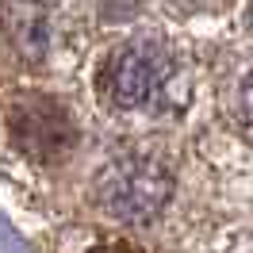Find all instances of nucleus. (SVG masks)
<instances>
[{
    "label": "nucleus",
    "mask_w": 253,
    "mask_h": 253,
    "mask_svg": "<svg viewBox=\"0 0 253 253\" xmlns=\"http://www.w3.org/2000/svg\"><path fill=\"white\" fill-rule=\"evenodd\" d=\"M92 253H138V250H130V246H104V250H92Z\"/></svg>",
    "instance_id": "5"
},
{
    "label": "nucleus",
    "mask_w": 253,
    "mask_h": 253,
    "mask_svg": "<svg viewBox=\"0 0 253 253\" xmlns=\"http://www.w3.org/2000/svg\"><path fill=\"white\" fill-rule=\"evenodd\" d=\"M176 4H200V0H176Z\"/></svg>",
    "instance_id": "6"
},
{
    "label": "nucleus",
    "mask_w": 253,
    "mask_h": 253,
    "mask_svg": "<svg viewBox=\"0 0 253 253\" xmlns=\"http://www.w3.org/2000/svg\"><path fill=\"white\" fill-rule=\"evenodd\" d=\"M12 130L23 150H31L35 158H54L62 154L65 146L73 142V130H69V119L54 108L50 100H31L12 115Z\"/></svg>",
    "instance_id": "3"
},
{
    "label": "nucleus",
    "mask_w": 253,
    "mask_h": 253,
    "mask_svg": "<svg viewBox=\"0 0 253 253\" xmlns=\"http://www.w3.org/2000/svg\"><path fill=\"white\" fill-rule=\"evenodd\" d=\"M173 196V176L158 158L146 154H123L104 165L96 176V204L119 222H142L158 219L161 207Z\"/></svg>",
    "instance_id": "2"
},
{
    "label": "nucleus",
    "mask_w": 253,
    "mask_h": 253,
    "mask_svg": "<svg viewBox=\"0 0 253 253\" xmlns=\"http://www.w3.org/2000/svg\"><path fill=\"white\" fill-rule=\"evenodd\" d=\"M238 119H242V130L253 142V69L242 77V88H238Z\"/></svg>",
    "instance_id": "4"
},
{
    "label": "nucleus",
    "mask_w": 253,
    "mask_h": 253,
    "mask_svg": "<svg viewBox=\"0 0 253 253\" xmlns=\"http://www.w3.org/2000/svg\"><path fill=\"white\" fill-rule=\"evenodd\" d=\"M176 81V58L154 35H138L115 50L100 73V88L111 108L150 111L169 96Z\"/></svg>",
    "instance_id": "1"
}]
</instances>
